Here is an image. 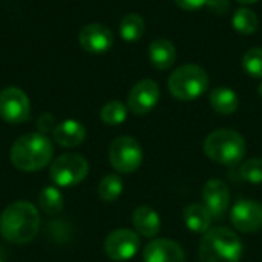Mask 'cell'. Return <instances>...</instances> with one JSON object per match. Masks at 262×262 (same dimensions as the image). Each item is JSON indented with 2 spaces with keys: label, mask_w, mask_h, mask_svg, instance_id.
<instances>
[{
  "label": "cell",
  "mask_w": 262,
  "mask_h": 262,
  "mask_svg": "<svg viewBox=\"0 0 262 262\" xmlns=\"http://www.w3.org/2000/svg\"><path fill=\"white\" fill-rule=\"evenodd\" d=\"M243 68L244 71L253 77L262 78V48H250L243 57Z\"/></svg>",
  "instance_id": "d4e9b609"
},
{
  "label": "cell",
  "mask_w": 262,
  "mask_h": 262,
  "mask_svg": "<svg viewBox=\"0 0 262 262\" xmlns=\"http://www.w3.org/2000/svg\"><path fill=\"white\" fill-rule=\"evenodd\" d=\"M89 172L86 158L78 154L60 155L51 166V180L60 187H71L80 184Z\"/></svg>",
  "instance_id": "52a82bcc"
},
{
  "label": "cell",
  "mask_w": 262,
  "mask_h": 262,
  "mask_svg": "<svg viewBox=\"0 0 262 262\" xmlns=\"http://www.w3.org/2000/svg\"><path fill=\"white\" fill-rule=\"evenodd\" d=\"M206 6L215 15H226L230 11V2L229 0H207Z\"/></svg>",
  "instance_id": "4316f807"
},
{
  "label": "cell",
  "mask_w": 262,
  "mask_h": 262,
  "mask_svg": "<svg viewBox=\"0 0 262 262\" xmlns=\"http://www.w3.org/2000/svg\"><path fill=\"white\" fill-rule=\"evenodd\" d=\"M232 23H233L235 31L243 35H252L259 28L258 15L249 8H239L238 11H235Z\"/></svg>",
  "instance_id": "7402d4cb"
},
{
  "label": "cell",
  "mask_w": 262,
  "mask_h": 262,
  "mask_svg": "<svg viewBox=\"0 0 262 262\" xmlns=\"http://www.w3.org/2000/svg\"><path fill=\"white\" fill-rule=\"evenodd\" d=\"M31 104L28 95L14 86L5 88L0 92V117L11 124L23 123L29 118Z\"/></svg>",
  "instance_id": "ba28073f"
},
{
  "label": "cell",
  "mask_w": 262,
  "mask_h": 262,
  "mask_svg": "<svg viewBox=\"0 0 262 262\" xmlns=\"http://www.w3.org/2000/svg\"><path fill=\"white\" fill-rule=\"evenodd\" d=\"M236 2H239V3H243V5H252V3H256V2H259V0H236Z\"/></svg>",
  "instance_id": "f546056e"
},
{
  "label": "cell",
  "mask_w": 262,
  "mask_h": 262,
  "mask_svg": "<svg viewBox=\"0 0 262 262\" xmlns=\"http://www.w3.org/2000/svg\"><path fill=\"white\" fill-rule=\"evenodd\" d=\"M40 227V215L34 204L15 201L8 206L0 216V233L12 244L31 243Z\"/></svg>",
  "instance_id": "6da1fadb"
},
{
  "label": "cell",
  "mask_w": 262,
  "mask_h": 262,
  "mask_svg": "<svg viewBox=\"0 0 262 262\" xmlns=\"http://www.w3.org/2000/svg\"><path fill=\"white\" fill-rule=\"evenodd\" d=\"M177 6H180L184 11H196L203 6H206L207 0H173Z\"/></svg>",
  "instance_id": "f1b7e54d"
},
{
  "label": "cell",
  "mask_w": 262,
  "mask_h": 262,
  "mask_svg": "<svg viewBox=\"0 0 262 262\" xmlns=\"http://www.w3.org/2000/svg\"><path fill=\"white\" fill-rule=\"evenodd\" d=\"M132 223L137 233L146 238H155L161 229V221L158 213L149 206H141L135 209L132 215Z\"/></svg>",
  "instance_id": "e0dca14e"
},
{
  "label": "cell",
  "mask_w": 262,
  "mask_h": 262,
  "mask_svg": "<svg viewBox=\"0 0 262 262\" xmlns=\"http://www.w3.org/2000/svg\"><path fill=\"white\" fill-rule=\"evenodd\" d=\"M167 88L177 100L192 101L207 91L209 75L198 64H184L170 74Z\"/></svg>",
  "instance_id": "5b68a950"
},
{
  "label": "cell",
  "mask_w": 262,
  "mask_h": 262,
  "mask_svg": "<svg viewBox=\"0 0 262 262\" xmlns=\"http://www.w3.org/2000/svg\"><path fill=\"white\" fill-rule=\"evenodd\" d=\"M186 227L195 233H207L212 226V215L204 204H189L183 213Z\"/></svg>",
  "instance_id": "ac0fdd59"
},
{
  "label": "cell",
  "mask_w": 262,
  "mask_h": 262,
  "mask_svg": "<svg viewBox=\"0 0 262 262\" xmlns=\"http://www.w3.org/2000/svg\"><path fill=\"white\" fill-rule=\"evenodd\" d=\"M160 100V86L154 80L138 81L129 92L127 107L135 115H146Z\"/></svg>",
  "instance_id": "8fae6325"
},
{
  "label": "cell",
  "mask_w": 262,
  "mask_h": 262,
  "mask_svg": "<svg viewBox=\"0 0 262 262\" xmlns=\"http://www.w3.org/2000/svg\"><path fill=\"white\" fill-rule=\"evenodd\" d=\"M233 227L243 233H253L262 229V204L253 200H238L230 213Z\"/></svg>",
  "instance_id": "30bf717a"
},
{
  "label": "cell",
  "mask_w": 262,
  "mask_h": 262,
  "mask_svg": "<svg viewBox=\"0 0 262 262\" xmlns=\"http://www.w3.org/2000/svg\"><path fill=\"white\" fill-rule=\"evenodd\" d=\"M37 127L40 130V134L49 132L55 129V118L52 114H41L40 118L37 120Z\"/></svg>",
  "instance_id": "83f0119b"
},
{
  "label": "cell",
  "mask_w": 262,
  "mask_h": 262,
  "mask_svg": "<svg viewBox=\"0 0 262 262\" xmlns=\"http://www.w3.org/2000/svg\"><path fill=\"white\" fill-rule=\"evenodd\" d=\"M121 192H123V181L115 173L106 175L98 184V196L106 203L115 201L121 195Z\"/></svg>",
  "instance_id": "603a6c76"
},
{
  "label": "cell",
  "mask_w": 262,
  "mask_h": 262,
  "mask_svg": "<svg viewBox=\"0 0 262 262\" xmlns=\"http://www.w3.org/2000/svg\"><path fill=\"white\" fill-rule=\"evenodd\" d=\"M86 138L84 126L77 120H64L54 129V140L63 147H77Z\"/></svg>",
  "instance_id": "9a60e30c"
},
{
  "label": "cell",
  "mask_w": 262,
  "mask_h": 262,
  "mask_svg": "<svg viewBox=\"0 0 262 262\" xmlns=\"http://www.w3.org/2000/svg\"><path fill=\"white\" fill-rule=\"evenodd\" d=\"M258 94H259V97L262 98V83L259 84V88H258Z\"/></svg>",
  "instance_id": "4dcf8cb0"
},
{
  "label": "cell",
  "mask_w": 262,
  "mask_h": 262,
  "mask_svg": "<svg viewBox=\"0 0 262 262\" xmlns=\"http://www.w3.org/2000/svg\"><path fill=\"white\" fill-rule=\"evenodd\" d=\"M146 23L138 14H127L120 23V35L124 41H137L144 35Z\"/></svg>",
  "instance_id": "ffe728a7"
},
{
  "label": "cell",
  "mask_w": 262,
  "mask_h": 262,
  "mask_svg": "<svg viewBox=\"0 0 262 262\" xmlns=\"http://www.w3.org/2000/svg\"><path fill=\"white\" fill-rule=\"evenodd\" d=\"M140 249L138 233L129 229H118L107 235L104 241V253L109 259L123 262L134 258Z\"/></svg>",
  "instance_id": "9c48e42d"
},
{
  "label": "cell",
  "mask_w": 262,
  "mask_h": 262,
  "mask_svg": "<svg viewBox=\"0 0 262 262\" xmlns=\"http://www.w3.org/2000/svg\"><path fill=\"white\" fill-rule=\"evenodd\" d=\"M109 161L120 173L135 172L143 161L141 144L129 135L117 137L109 146Z\"/></svg>",
  "instance_id": "8992f818"
},
{
  "label": "cell",
  "mask_w": 262,
  "mask_h": 262,
  "mask_svg": "<svg viewBox=\"0 0 262 262\" xmlns=\"http://www.w3.org/2000/svg\"><path fill=\"white\" fill-rule=\"evenodd\" d=\"M78 40L84 51L91 54H103L112 48L114 34L101 23H89L80 31Z\"/></svg>",
  "instance_id": "7c38bea8"
},
{
  "label": "cell",
  "mask_w": 262,
  "mask_h": 262,
  "mask_svg": "<svg viewBox=\"0 0 262 262\" xmlns=\"http://www.w3.org/2000/svg\"><path fill=\"white\" fill-rule=\"evenodd\" d=\"M210 106L215 112L221 115H230L236 112L239 106V97L235 91L229 88H215L209 97Z\"/></svg>",
  "instance_id": "d6986e66"
},
{
  "label": "cell",
  "mask_w": 262,
  "mask_h": 262,
  "mask_svg": "<svg viewBox=\"0 0 262 262\" xmlns=\"http://www.w3.org/2000/svg\"><path fill=\"white\" fill-rule=\"evenodd\" d=\"M143 259L144 262H186V255L183 247L175 241L154 239L146 246Z\"/></svg>",
  "instance_id": "5bb4252c"
},
{
  "label": "cell",
  "mask_w": 262,
  "mask_h": 262,
  "mask_svg": "<svg viewBox=\"0 0 262 262\" xmlns=\"http://www.w3.org/2000/svg\"><path fill=\"white\" fill-rule=\"evenodd\" d=\"M52 155V143L40 132L21 135L14 141L9 152L12 164L23 172H35L46 167Z\"/></svg>",
  "instance_id": "7a4b0ae2"
},
{
  "label": "cell",
  "mask_w": 262,
  "mask_h": 262,
  "mask_svg": "<svg viewBox=\"0 0 262 262\" xmlns=\"http://www.w3.org/2000/svg\"><path fill=\"white\" fill-rule=\"evenodd\" d=\"M38 204H40L41 210L46 215H49V216H55V215L61 213V210L64 207L63 195L54 186H48V187H45L40 192V195H38Z\"/></svg>",
  "instance_id": "44dd1931"
},
{
  "label": "cell",
  "mask_w": 262,
  "mask_h": 262,
  "mask_svg": "<svg viewBox=\"0 0 262 262\" xmlns=\"http://www.w3.org/2000/svg\"><path fill=\"white\" fill-rule=\"evenodd\" d=\"M239 175L243 180L253 183V184H261L262 183V158H250L246 163L241 164Z\"/></svg>",
  "instance_id": "484cf974"
},
{
  "label": "cell",
  "mask_w": 262,
  "mask_h": 262,
  "mask_svg": "<svg viewBox=\"0 0 262 262\" xmlns=\"http://www.w3.org/2000/svg\"><path fill=\"white\" fill-rule=\"evenodd\" d=\"M203 201L213 218H221L226 213L230 201L227 184L221 180H209L203 187Z\"/></svg>",
  "instance_id": "4fadbf2b"
},
{
  "label": "cell",
  "mask_w": 262,
  "mask_h": 262,
  "mask_svg": "<svg viewBox=\"0 0 262 262\" xmlns=\"http://www.w3.org/2000/svg\"><path fill=\"white\" fill-rule=\"evenodd\" d=\"M149 61L160 71L172 68L177 61V49L173 43L166 38L154 40L149 46Z\"/></svg>",
  "instance_id": "2e32d148"
},
{
  "label": "cell",
  "mask_w": 262,
  "mask_h": 262,
  "mask_svg": "<svg viewBox=\"0 0 262 262\" xmlns=\"http://www.w3.org/2000/svg\"><path fill=\"white\" fill-rule=\"evenodd\" d=\"M0 262H3V259H2V258H0Z\"/></svg>",
  "instance_id": "1f68e13d"
},
{
  "label": "cell",
  "mask_w": 262,
  "mask_h": 262,
  "mask_svg": "<svg viewBox=\"0 0 262 262\" xmlns=\"http://www.w3.org/2000/svg\"><path fill=\"white\" fill-rule=\"evenodd\" d=\"M241 255V239L226 227L210 229L200 243V262H239Z\"/></svg>",
  "instance_id": "3957f363"
},
{
  "label": "cell",
  "mask_w": 262,
  "mask_h": 262,
  "mask_svg": "<svg viewBox=\"0 0 262 262\" xmlns=\"http://www.w3.org/2000/svg\"><path fill=\"white\" fill-rule=\"evenodd\" d=\"M206 155L223 166L239 164L247 152L246 140L241 134L230 129H218L212 132L204 141Z\"/></svg>",
  "instance_id": "277c9868"
},
{
  "label": "cell",
  "mask_w": 262,
  "mask_h": 262,
  "mask_svg": "<svg viewBox=\"0 0 262 262\" xmlns=\"http://www.w3.org/2000/svg\"><path fill=\"white\" fill-rule=\"evenodd\" d=\"M100 117H101L103 123H106L109 126H118L126 120L127 107L121 101H109L103 106Z\"/></svg>",
  "instance_id": "cb8c5ba5"
}]
</instances>
